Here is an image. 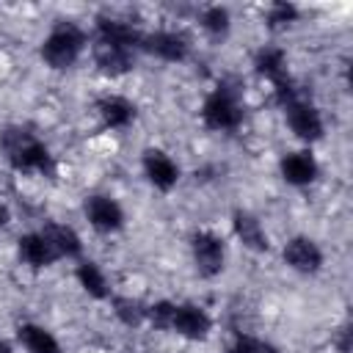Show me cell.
Segmentation results:
<instances>
[{
    "instance_id": "obj_17",
    "label": "cell",
    "mask_w": 353,
    "mask_h": 353,
    "mask_svg": "<svg viewBox=\"0 0 353 353\" xmlns=\"http://www.w3.org/2000/svg\"><path fill=\"white\" fill-rule=\"evenodd\" d=\"M232 223H234V232H237V237L243 240V245H248V248H254V251H268V248H270V243H268V234H265L262 223H259L251 212L237 210Z\"/></svg>"
},
{
    "instance_id": "obj_18",
    "label": "cell",
    "mask_w": 353,
    "mask_h": 353,
    "mask_svg": "<svg viewBox=\"0 0 353 353\" xmlns=\"http://www.w3.org/2000/svg\"><path fill=\"white\" fill-rule=\"evenodd\" d=\"M19 339L30 353H61L58 339L41 325H33V323L19 325Z\"/></svg>"
},
{
    "instance_id": "obj_14",
    "label": "cell",
    "mask_w": 353,
    "mask_h": 353,
    "mask_svg": "<svg viewBox=\"0 0 353 353\" xmlns=\"http://www.w3.org/2000/svg\"><path fill=\"white\" fill-rule=\"evenodd\" d=\"M94 63L105 74H124V72L132 69V52L121 50V47H113V44L97 41L94 44Z\"/></svg>"
},
{
    "instance_id": "obj_2",
    "label": "cell",
    "mask_w": 353,
    "mask_h": 353,
    "mask_svg": "<svg viewBox=\"0 0 353 353\" xmlns=\"http://www.w3.org/2000/svg\"><path fill=\"white\" fill-rule=\"evenodd\" d=\"M85 47V33L74 22H58L41 44V58L52 69H69Z\"/></svg>"
},
{
    "instance_id": "obj_11",
    "label": "cell",
    "mask_w": 353,
    "mask_h": 353,
    "mask_svg": "<svg viewBox=\"0 0 353 353\" xmlns=\"http://www.w3.org/2000/svg\"><path fill=\"white\" fill-rule=\"evenodd\" d=\"M143 174L157 190H171L176 185V179H179L176 163L160 149H146L143 152Z\"/></svg>"
},
{
    "instance_id": "obj_15",
    "label": "cell",
    "mask_w": 353,
    "mask_h": 353,
    "mask_svg": "<svg viewBox=\"0 0 353 353\" xmlns=\"http://www.w3.org/2000/svg\"><path fill=\"white\" fill-rule=\"evenodd\" d=\"M41 234L47 237V243L52 245V251L58 254V259H61V256H80V251H83V243H80V237H77V232H74L72 226L47 223V226L41 229Z\"/></svg>"
},
{
    "instance_id": "obj_9",
    "label": "cell",
    "mask_w": 353,
    "mask_h": 353,
    "mask_svg": "<svg viewBox=\"0 0 353 353\" xmlns=\"http://www.w3.org/2000/svg\"><path fill=\"white\" fill-rule=\"evenodd\" d=\"M210 314L201 309V306H193V303H179L174 306V314H171V331L188 336V339H204L207 331H210Z\"/></svg>"
},
{
    "instance_id": "obj_20",
    "label": "cell",
    "mask_w": 353,
    "mask_h": 353,
    "mask_svg": "<svg viewBox=\"0 0 353 353\" xmlns=\"http://www.w3.org/2000/svg\"><path fill=\"white\" fill-rule=\"evenodd\" d=\"M113 312L124 325H138V323L146 320V306L141 301H135V298H127V295H116L113 298Z\"/></svg>"
},
{
    "instance_id": "obj_27",
    "label": "cell",
    "mask_w": 353,
    "mask_h": 353,
    "mask_svg": "<svg viewBox=\"0 0 353 353\" xmlns=\"http://www.w3.org/2000/svg\"><path fill=\"white\" fill-rule=\"evenodd\" d=\"M0 353H14V350H11V345H8L6 339H0Z\"/></svg>"
},
{
    "instance_id": "obj_24",
    "label": "cell",
    "mask_w": 353,
    "mask_h": 353,
    "mask_svg": "<svg viewBox=\"0 0 353 353\" xmlns=\"http://www.w3.org/2000/svg\"><path fill=\"white\" fill-rule=\"evenodd\" d=\"M295 17H298V8L292 3H276L268 11V25L270 28H281V25H290Z\"/></svg>"
},
{
    "instance_id": "obj_7",
    "label": "cell",
    "mask_w": 353,
    "mask_h": 353,
    "mask_svg": "<svg viewBox=\"0 0 353 353\" xmlns=\"http://www.w3.org/2000/svg\"><path fill=\"white\" fill-rule=\"evenodd\" d=\"M141 39H143V33L138 28H132L130 22L108 19V17L97 19V41H102V44H113V47L132 52V50H141Z\"/></svg>"
},
{
    "instance_id": "obj_10",
    "label": "cell",
    "mask_w": 353,
    "mask_h": 353,
    "mask_svg": "<svg viewBox=\"0 0 353 353\" xmlns=\"http://www.w3.org/2000/svg\"><path fill=\"white\" fill-rule=\"evenodd\" d=\"M284 262L298 273H317L323 265V251L312 237H292L284 245Z\"/></svg>"
},
{
    "instance_id": "obj_1",
    "label": "cell",
    "mask_w": 353,
    "mask_h": 353,
    "mask_svg": "<svg viewBox=\"0 0 353 353\" xmlns=\"http://www.w3.org/2000/svg\"><path fill=\"white\" fill-rule=\"evenodd\" d=\"M0 143L3 152L8 157V163L17 171H39L44 176H55V157L50 154V149L25 127H6L0 132Z\"/></svg>"
},
{
    "instance_id": "obj_3",
    "label": "cell",
    "mask_w": 353,
    "mask_h": 353,
    "mask_svg": "<svg viewBox=\"0 0 353 353\" xmlns=\"http://www.w3.org/2000/svg\"><path fill=\"white\" fill-rule=\"evenodd\" d=\"M240 91L229 83H221L201 108V119L210 130H234L243 121V108H240Z\"/></svg>"
},
{
    "instance_id": "obj_23",
    "label": "cell",
    "mask_w": 353,
    "mask_h": 353,
    "mask_svg": "<svg viewBox=\"0 0 353 353\" xmlns=\"http://www.w3.org/2000/svg\"><path fill=\"white\" fill-rule=\"evenodd\" d=\"M229 353H279L273 345H268V342H262V339H254V336H243V334H237V339H234V345L229 347Z\"/></svg>"
},
{
    "instance_id": "obj_8",
    "label": "cell",
    "mask_w": 353,
    "mask_h": 353,
    "mask_svg": "<svg viewBox=\"0 0 353 353\" xmlns=\"http://www.w3.org/2000/svg\"><path fill=\"white\" fill-rule=\"evenodd\" d=\"M85 218L99 232H116L124 223V210L110 196H88L85 199Z\"/></svg>"
},
{
    "instance_id": "obj_21",
    "label": "cell",
    "mask_w": 353,
    "mask_h": 353,
    "mask_svg": "<svg viewBox=\"0 0 353 353\" xmlns=\"http://www.w3.org/2000/svg\"><path fill=\"white\" fill-rule=\"evenodd\" d=\"M201 28L210 33V36H226L229 30V11L223 6H210L201 11Z\"/></svg>"
},
{
    "instance_id": "obj_13",
    "label": "cell",
    "mask_w": 353,
    "mask_h": 353,
    "mask_svg": "<svg viewBox=\"0 0 353 353\" xmlns=\"http://www.w3.org/2000/svg\"><path fill=\"white\" fill-rule=\"evenodd\" d=\"M17 248H19L22 262L30 265V268H47V265H52V262L58 259V254L52 251V245L47 243V237H44L41 232H36V234H22L19 243H17Z\"/></svg>"
},
{
    "instance_id": "obj_16",
    "label": "cell",
    "mask_w": 353,
    "mask_h": 353,
    "mask_svg": "<svg viewBox=\"0 0 353 353\" xmlns=\"http://www.w3.org/2000/svg\"><path fill=\"white\" fill-rule=\"evenodd\" d=\"M97 110H99L102 121L108 127H113V130H121L135 119V105L130 99H124V97H102L97 102Z\"/></svg>"
},
{
    "instance_id": "obj_22",
    "label": "cell",
    "mask_w": 353,
    "mask_h": 353,
    "mask_svg": "<svg viewBox=\"0 0 353 353\" xmlns=\"http://www.w3.org/2000/svg\"><path fill=\"white\" fill-rule=\"evenodd\" d=\"M174 306H176V303H171V301H157V303L146 306V320H149L154 328H168V325H171Z\"/></svg>"
},
{
    "instance_id": "obj_5",
    "label": "cell",
    "mask_w": 353,
    "mask_h": 353,
    "mask_svg": "<svg viewBox=\"0 0 353 353\" xmlns=\"http://www.w3.org/2000/svg\"><path fill=\"white\" fill-rule=\"evenodd\" d=\"M190 248H193L196 270L204 279L218 276L223 270V243H221V237H215L212 232H196L190 237Z\"/></svg>"
},
{
    "instance_id": "obj_25",
    "label": "cell",
    "mask_w": 353,
    "mask_h": 353,
    "mask_svg": "<svg viewBox=\"0 0 353 353\" xmlns=\"http://www.w3.org/2000/svg\"><path fill=\"white\" fill-rule=\"evenodd\" d=\"M347 336H350V328H347V325H345V328H342V331H339V342H336V345H339V350H342V353H347V350H350V339H347Z\"/></svg>"
},
{
    "instance_id": "obj_6",
    "label": "cell",
    "mask_w": 353,
    "mask_h": 353,
    "mask_svg": "<svg viewBox=\"0 0 353 353\" xmlns=\"http://www.w3.org/2000/svg\"><path fill=\"white\" fill-rule=\"evenodd\" d=\"M141 50H146V52H152L163 61H185L190 44L176 30H154V33H143Z\"/></svg>"
},
{
    "instance_id": "obj_19",
    "label": "cell",
    "mask_w": 353,
    "mask_h": 353,
    "mask_svg": "<svg viewBox=\"0 0 353 353\" xmlns=\"http://www.w3.org/2000/svg\"><path fill=\"white\" fill-rule=\"evenodd\" d=\"M74 273H77L80 287H83L88 295H94V298H108V295H110L108 281H105V273L99 270V265H94V262H80Z\"/></svg>"
},
{
    "instance_id": "obj_12",
    "label": "cell",
    "mask_w": 353,
    "mask_h": 353,
    "mask_svg": "<svg viewBox=\"0 0 353 353\" xmlns=\"http://www.w3.org/2000/svg\"><path fill=\"white\" fill-rule=\"evenodd\" d=\"M281 176L290 185H309L317 176V160L312 152H290L281 157Z\"/></svg>"
},
{
    "instance_id": "obj_26",
    "label": "cell",
    "mask_w": 353,
    "mask_h": 353,
    "mask_svg": "<svg viewBox=\"0 0 353 353\" xmlns=\"http://www.w3.org/2000/svg\"><path fill=\"white\" fill-rule=\"evenodd\" d=\"M0 223H8V210H6V204H0Z\"/></svg>"
},
{
    "instance_id": "obj_4",
    "label": "cell",
    "mask_w": 353,
    "mask_h": 353,
    "mask_svg": "<svg viewBox=\"0 0 353 353\" xmlns=\"http://www.w3.org/2000/svg\"><path fill=\"white\" fill-rule=\"evenodd\" d=\"M284 110H287V124H290V130H292L301 141H317V138L323 135V116H320V110H317L312 102H306L303 97L287 102Z\"/></svg>"
}]
</instances>
